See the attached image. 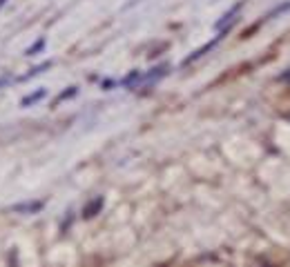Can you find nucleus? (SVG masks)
<instances>
[{
	"label": "nucleus",
	"mask_w": 290,
	"mask_h": 267,
	"mask_svg": "<svg viewBox=\"0 0 290 267\" xmlns=\"http://www.w3.org/2000/svg\"><path fill=\"white\" fill-rule=\"evenodd\" d=\"M228 31H230V29H221V31H219V34H217V36H214V38L210 40V42H206V45H203V47H199V49H197V51H192V53H190V56H187V58H185V60H183V65H190V62H195V60H199V58H201V56H206V53H208V51H210V49H214V47H217V45H219V42H221V40H223V36H225V34H228Z\"/></svg>",
	"instance_id": "1"
},
{
	"label": "nucleus",
	"mask_w": 290,
	"mask_h": 267,
	"mask_svg": "<svg viewBox=\"0 0 290 267\" xmlns=\"http://www.w3.org/2000/svg\"><path fill=\"white\" fill-rule=\"evenodd\" d=\"M241 7H244V0H239L237 5H234V7H230L228 12H225L221 18L217 20V23H214V29L217 31H221V29H230V27H232V23L234 20H237V14L241 12Z\"/></svg>",
	"instance_id": "2"
},
{
	"label": "nucleus",
	"mask_w": 290,
	"mask_h": 267,
	"mask_svg": "<svg viewBox=\"0 0 290 267\" xmlns=\"http://www.w3.org/2000/svg\"><path fill=\"white\" fill-rule=\"evenodd\" d=\"M42 207H45L42 201H29V203H16V205L9 207V212L12 214H36V212H40Z\"/></svg>",
	"instance_id": "3"
},
{
	"label": "nucleus",
	"mask_w": 290,
	"mask_h": 267,
	"mask_svg": "<svg viewBox=\"0 0 290 267\" xmlns=\"http://www.w3.org/2000/svg\"><path fill=\"white\" fill-rule=\"evenodd\" d=\"M103 205H105L103 196H96V198H92V201L87 203V205L83 207V218H94L96 214L103 210Z\"/></svg>",
	"instance_id": "4"
},
{
	"label": "nucleus",
	"mask_w": 290,
	"mask_h": 267,
	"mask_svg": "<svg viewBox=\"0 0 290 267\" xmlns=\"http://www.w3.org/2000/svg\"><path fill=\"white\" fill-rule=\"evenodd\" d=\"M47 96V89H38V92H34V94H29V96H25L23 100H20V105L23 107H31L34 103H38L40 98H45Z\"/></svg>",
	"instance_id": "5"
},
{
	"label": "nucleus",
	"mask_w": 290,
	"mask_h": 267,
	"mask_svg": "<svg viewBox=\"0 0 290 267\" xmlns=\"http://www.w3.org/2000/svg\"><path fill=\"white\" fill-rule=\"evenodd\" d=\"M52 67V60H47V62H42V65H38V67H34L31 72H27L25 76H20V80H29V78H34V76H38V74H42V72H47V69Z\"/></svg>",
	"instance_id": "6"
},
{
	"label": "nucleus",
	"mask_w": 290,
	"mask_h": 267,
	"mask_svg": "<svg viewBox=\"0 0 290 267\" xmlns=\"http://www.w3.org/2000/svg\"><path fill=\"white\" fill-rule=\"evenodd\" d=\"M42 47H45V38H40L38 42H34V45H31L29 49L25 51V56H34V53H38V51L42 49Z\"/></svg>",
	"instance_id": "7"
},
{
	"label": "nucleus",
	"mask_w": 290,
	"mask_h": 267,
	"mask_svg": "<svg viewBox=\"0 0 290 267\" xmlns=\"http://www.w3.org/2000/svg\"><path fill=\"white\" fill-rule=\"evenodd\" d=\"M288 9H290V3H286V5H279V7H277V9H272V12L268 14L266 18H275L277 14H283V12H288Z\"/></svg>",
	"instance_id": "8"
},
{
	"label": "nucleus",
	"mask_w": 290,
	"mask_h": 267,
	"mask_svg": "<svg viewBox=\"0 0 290 267\" xmlns=\"http://www.w3.org/2000/svg\"><path fill=\"white\" fill-rule=\"evenodd\" d=\"M136 80H141V74L134 72V74H130V76L123 80V85H125V87H130V85H132V83H136Z\"/></svg>",
	"instance_id": "9"
},
{
	"label": "nucleus",
	"mask_w": 290,
	"mask_h": 267,
	"mask_svg": "<svg viewBox=\"0 0 290 267\" xmlns=\"http://www.w3.org/2000/svg\"><path fill=\"white\" fill-rule=\"evenodd\" d=\"M76 94V87H69V92H65V94H61L56 98V103H63V100H67V98H72V96Z\"/></svg>",
	"instance_id": "10"
},
{
	"label": "nucleus",
	"mask_w": 290,
	"mask_h": 267,
	"mask_svg": "<svg viewBox=\"0 0 290 267\" xmlns=\"http://www.w3.org/2000/svg\"><path fill=\"white\" fill-rule=\"evenodd\" d=\"M3 5H5V0H0V7H3Z\"/></svg>",
	"instance_id": "11"
}]
</instances>
